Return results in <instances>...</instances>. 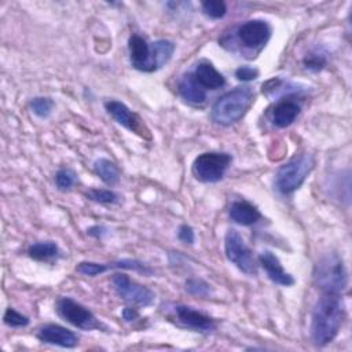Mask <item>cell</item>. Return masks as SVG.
Here are the masks:
<instances>
[{
    "mask_svg": "<svg viewBox=\"0 0 352 352\" xmlns=\"http://www.w3.org/2000/svg\"><path fill=\"white\" fill-rule=\"evenodd\" d=\"M345 309L340 294L322 293L311 316V340L316 346H324L338 334Z\"/></svg>",
    "mask_w": 352,
    "mask_h": 352,
    "instance_id": "6da1fadb",
    "label": "cell"
},
{
    "mask_svg": "<svg viewBox=\"0 0 352 352\" xmlns=\"http://www.w3.org/2000/svg\"><path fill=\"white\" fill-rule=\"evenodd\" d=\"M253 100L254 94L249 87H236L214 102L210 117L216 124L228 126L245 116Z\"/></svg>",
    "mask_w": 352,
    "mask_h": 352,
    "instance_id": "7a4b0ae2",
    "label": "cell"
},
{
    "mask_svg": "<svg viewBox=\"0 0 352 352\" xmlns=\"http://www.w3.org/2000/svg\"><path fill=\"white\" fill-rule=\"evenodd\" d=\"M314 280L322 293L340 294L348 285V272L342 258L337 253L324 254L315 264Z\"/></svg>",
    "mask_w": 352,
    "mask_h": 352,
    "instance_id": "3957f363",
    "label": "cell"
},
{
    "mask_svg": "<svg viewBox=\"0 0 352 352\" xmlns=\"http://www.w3.org/2000/svg\"><path fill=\"white\" fill-rule=\"evenodd\" d=\"M315 166V157L309 153H302L282 165L275 176V184L279 192L287 195L294 192L307 176L311 173V170Z\"/></svg>",
    "mask_w": 352,
    "mask_h": 352,
    "instance_id": "277c9868",
    "label": "cell"
},
{
    "mask_svg": "<svg viewBox=\"0 0 352 352\" xmlns=\"http://www.w3.org/2000/svg\"><path fill=\"white\" fill-rule=\"evenodd\" d=\"M231 162L232 157L227 153H202L194 160L191 170L197 180L202 183H216L223 179Z\"/></svg>",
    "mask_w": 352,
    "mask_h": 352,
    "instance_id": "5b68a950",
    "label": "cell"
},
{
    "mask_svg": "<svg viewBox=\"0 0 352 352\" xmlns=\"http://www.w3.org/2000/svg\"><path fill=\"white\" fill-rule=\"evenodd\" d=\"M56 312L63 320L81 330H106V326L87 307L70 297L58 298Z\"/></svg>",
    "mask_w": 352,
    "mask_h": 352,
    "instance_id": "8992f818",
    "label": "cell"
},
{
    "mask_svg": "<svg viewBox=\"0 0 352 352\" xmlns=\"http://www.w3.org/2000/svg\"><path fill=\"white\" fill-rule=\"evenodd\" d=\"M224 250L228 261L235 264L243 274L250 276L257 274V265L252 250L248 248L242 235L236 230L231 228L226 232Z\"/></svg>",
    "mask_w": 352,
    "mask_h": 352,
    "instance_id": "52a82bcc",
    "label": "cell"
},
{
    "mask_svg": "<svg viewBox=\"0 0 352 352\" xmlns=\"http://www.w3.org/2000/svg\"><path fill=\"white\" fill-rule=\"evenodd\" d=\"M116 293L129 304L138 307H148L154 302L155 294L148 287L132 280L125 274H114L111 278Z\"/></svg>",
    "mask_w": 352,
    "mask_h": 352,
    "instance_id": "ba28073f",
    "label": "cell"
},
{
    "mask_svg": "<svg viewBox=\"0 0 352 352\" xmlns=\"http://www.w3.org/2000/svg\"><path fill=\"white\" fill-rule=\"evenodd\" d=\"M104 107L107 113L124 128H126L131 132H135L140 136L148 138V129L144 126L142 120L136 113H133L128 106H125L122 102L118 100H107L104 103Z\"/></svg>",
    "mask_w": 352,
    "mask_h": 352,
    "instance_id": "9c48e42d",
    "label": "cell"
},
{
    "mask_svg": "<svg viewBox=\"0 0 352 352\" xmlns=\"http://www.w3.org/2000/svg\"><path fill=\"white\" fill-rule=\"evenodd\" d=\"M271 37V28L263 19H252L242 23L238 29L239 41L248 48L264 45Z\"/></svg>",
    "mask_w": 352,
    "mask_h": 352,
    "instance_id": "30bf717a",
    "label": "cell"
},
{
    "mask_svg": "<svg viewBox=\"0 0 352 352\" xmlns=\"http://www.w3.org/2000/svg\"><path fill=\"white\" fill-rule=\"evenodd\" d=\"M128 51L131 65L140 72H154V63L151 56V47L144 37L139 34H132L128 40Z\"/></svg>",
    "mask_w": 352,
    "mask_h": 352,
    "instance_id": "8fae6325",
    "label": "cell"
},
{
    "mask_svg": "<svg viewBox=\"0 0 352 352\" xmlns=\"http://www.w3.org/2000/svg\"><path fill=\"white\" fill-rule=\"evenodd\" d=\"M175 314L177 316V320L184 327L191 329L194 331L212 333L216 329V323L210 316L194 309L192 307L176 305L175 307Z\"/></svg>",
    "mask_w": 352,
    "mask_h": 352,
    "instance_id": "7c38bea8",
    "label": "cell"
},
{
    "mask_svg": "<svg viewBox=\"0 0 352 352\" xmlns=\"http://www.w3.org/2000/svg\"><path fill=\"white\" fill-rule=\"evenodd\" d=\"M37 338L41 342L58 345L62 348H74L78 344V337L69 329L59 324H44L37 331Z\"/></svg>",
    "mask_w": 352,
    "mask_h": 352,
    "instance_id": "4fadbf2b",
    "label": "cell"
},
{
    "mask_svg": "<svg viewBox=\"0 0 352 352\" xmlns=\"http://www.w3.org/2000/svg\"><path fill=\"white\" fill-rule=\"evenodd\" d=\"M258 263L265 271L267 276L276 285L280 286H292L294 285V278L286 272L279 261V258L270 250H264L258 256Z\"/></svg>",
    "mask_w": 352,
    "mask_h": 352,
    "instance_id": "5bb4252c",
    "label": "cell"
},
{
    "mask_svg": "<svg viewBox=\"0 0 352 352\" xmlns=\"http://www.w3.org/2000/svg\"><path fill=\"white\" fill-rule=\"evenodd\" d=\"M230 219L241 226H252L257 223L261 217L260 210L250 202L245 199L234 201L228 209Z\"/></svg>",
    "mask_w": 352,
    "mask_h": 352,
    "instance_id": "9a60e30c",
    "label": "cell"
},
{
    "mask_svg": "<svg viewBox=\"0 0 352 352\" xmlns=\"http://www.w3.org/2000/svg\"><path fill=\"white\" fill-rule=\"evenodd\" d=\"M204 89H217L226 84L223 74L209 62H199L192 73Z\"/></svg>",
    "mask_w": 352,
    "mask_h": 352,
    "instance_id": "2e32d148",
    "label": "cell"
},
{
    "mask_svg": "<svg viewBox=\"0 0 352 352\" xmlns=\"http://www.w3.org/2000/svg\"><path fill=\"white\" fill-rule=\"evenodd\" d=\"M301 111V106L292 99H283L276 103L272 111V122L278 128H286L296 121Z\"/></svg>",
    "mask_w": 352,
    "mask_h": 352,
    "instance_id": "e0dca14e",
    "label": "cell"
},
{
    "mask_svg": "<svg viewBox=\"0 0 352 352\" xmlns=\"http://www.w3.org/2000/svg\"><path fill=\"white\" fill-rule=\"evenodd\" d=\"M179 95L191 104H201L206 99V91L199 85L192 73H187L177 85Z\"/></svg>",
    "mask_w": 352,
    "mask_h": 352,
    "instance_id": "ac0fdd59",
    "label": "cell"
},
{
    "mask_svg": "<svg viewBox=\"0 0 352 352\" xmlns=\"http://www.w3.org/2000/svg\"><path fill=\"white\" fill-rule=\"evenodd\" d=\"M94 169L96 175L100 177L103 183L107 186H116L120 182V169L118 166L107 160V158H99L94 164Z\"/></svg>",
    "mask_w": 352,
    "mask_h": 352,
    "instance_id": "d6986e66",
    "label": "cell"
},
{
    "mask_svg": "<svg viewBox=\"0 0 352 352\" xmlns=\"http://www.w3.org/2000/svg\"><path fill=\"white\" fill-rule=\"evenodd\" d=\"M151 47V56L155 70L162 67L165 63H168L175 52V44L169 40H157L150 44Z\"/></svg>",
    "mask_w": 352,
    "mask_h": 352,
    "instance_id": "ffe728a7",
    "label": "cell"
},
{
    "mask_svg": "<svg viewBox=\"0 0 352 352\" xmlns=\"http://www.w3.org/2000/svg\"><path fill=\"white\" fill-rule=\"evenodd\" d=\"M28 254L36 261H50L59 254V248L52 241L36 242L28 248Z\"/></svg>",
    "mask_w": 352,
    "mask_h": 352,
    "instance_id": "44dd1931",
    "label": "cell"
},
{
    "mask_svg": "<svg viewBox=\"0 0 352 352\" xmlns=\"http://www.w3.org/2000/svg\"><path fill=\"white\" fill-rule=\"evenodd\" d=\"M109 270L110 268H122V270H129V271H136V272H140L143 275H153V268H150L147 264H144L143 261L140 260H136V258H122V260H118V261H113V263H109L107 264Z\"/></svg>",
    "mask_w": 352,
    "mask_h": 352,
    "instance_id": "7402d4cb",
    "label": "cell"
},
{
    "mask_svg": "<svg viewBox=\"0 0 352 352\" xmlns=\"http://www.w3.org/2000/svg\"><path fill=\"white\" fill-rule=\"evenodd\" d=\"M302 63H304L305 69H308L311 72H319L326 66L327 58H326V54L323 51L315 50V51H311L309 54H307L304 56Z\"/></svg>",
    "mask_w": 352,
    "mask_h": 352,
    "instance_id": "603a6c76",
    "label": "cell"
},
{
    "mask_svg": "<svg viewBox=\"0 0 352 352\" xmlns=\"http://www.w3.org/2000/svg\"><path fill=\"white\" fill-rule=\"evenodd\" d=\"M52 107H54V102L51 98H47V96H37V98H33L30 102L32 111L40 118H47L52 113Z\"/></svg>",
    "mask_w": 352,
    "mask_h": 352,
    "instance_id": "cb8c5ba5",
    "label": "cell"
},
{
    "mask_svg": "<svg viewBox=\"0 0 352 352\" xmlns=\"http://www.w3.org/2000/svg\"><path fill=\"white\" fill-rule=\"evenodd\" d=\"M184 287H186L187 293H190L192 296H198V297H208L212 293L210 285L199 278L187 279L184 283Z\"/></svg>",
    "mask_w": 352,
    "mask_h": 352,
    "instance_id": "d4e9b609",
    "label": "cell"
},
{
    "mask_svg": "<svg viewBox=\"0 0 352 352\" xmlns=\"http://www.w3.org/2000/svg\"><path fill=\"white\" fill-rule=\"evenodd\" d=\"M202 11L210 19H220L227 12V6L221 0H206L201 4Z\"/></svg>",
    "mask_w": 352,
    "mask_h": 352,
    "instance_id": "484cf974",
    "label": "cell"
},
{
    "mask_svg": "<svg viewBox=\"0 0 352 352\" xmlns=\"http://www.w3.org/2000/svg\"><path fill=\"white\" fill-rule=\"evenodd\" d=\"M85 197L98 204H116L118 201V195L106 188H91L85 192Z\"/></svg>",
    "mask_w": 352,
    "mask_h": 352,
    "instance_id": "4316f807",
    "label": "cell"
},
{
    "mask_svg": "<svg viewBox=\"0 0 352 352\" xmlns=\"http://www.w3.org/2000/svg\"><path fill=\"white\" fill-rule=\"evenodd\" d=\"M77 176L76 173L69 168H62L55 175V184L59 190H70L72 186L76 183Z\"/></svg>",
    "mask_w": 352,
    "mask_h": 352,
    "instance_id": "83f0119b",
    "label": "cell"
},
{
    "mask_svg": "<svg viewBox=\"0 0 352 352\" xmlns=\"http://www.w3.org/2000/svg\"><path fill=\"white\" fill-rule=\"evenodd\" d=\"M107 270H109L107 264L94 263V261H81L76 267V271L85 275V276H96V275L103 274Z\"/></svg>",
    "mask_w": 352,
    "mask_h": 352,
    "instance_id": "f1b7e54d",
    "label": "cell"
},
{
    "mask_svg": "<svg viewBox=\"0 0 352 352\" xmlns=\"http://www.w3.org/2000/svg\"><path fill=\"white\" fill-rule=\"evenodd\" d=\"M3 320L10 327H25L29 324V318L14 308H7L3 316Z\"/></svg>",
    "mask_w": 352,
    "mask_h": 352,
    "instance_id": "f546056e",
    "label": "cell"
},
{
    "mask_svg": "<svg viewBox=\"0 0 352 352\" xmlns=\"http://www.w3.org/2000/svg\"><path fill=\"white\" fill-rule=\"evenodd\" d=\"M235 77L239 80V81H253L258 77V70L256 67H252V66H241L235 70Z\"/></svg>",
    "mask_w": 352,
    "mask_h": 352,
    "instance_id": "4dcf8cb0",
    "label": "cell"
},
{
    "mask_svg": "<svg viewBox=\"0 0 352 352\" xmlns=\"http://www.w3.org/2000/svg\"><path fill=\"white\" fill-rule=\"evenodd\" d=\"M177 238L183 242V243H188V245H192L194 243V230L188 226V224H182L179 227V231H177Z\"/></svg>",
    "mask_w": 352,
    "mask_h": 352,
    "instance_id": "1f68e13d",
    "label": "cell"
},
{
    "mask_svg": "<svg viewBox=\"0 0 352 352\" xmlns=\"http://www.w3.org/2000/svg\"><path fill=\"white\" fill-rule=\"evenodd\" d=\"M87 234H88L89 236H94V238H96V239H100V238H103V236L107 234V228H104L103 226H92V227H89V228L87 230Z\"/></svg>",
    "mask_w": 352,
    "mask_h": 352,
    "instance_id": "d6a6232c",
    "label": "cell"
},
{
    "mask_svg": "<svg viewBox=\"0 0 352 352\" xmlns=\"http://www.w3.org/2000/svg\"><path fill=\"white\" fill-rule=\"evenodd\" d=\"M121 315H122V319L125 322H133L139 316V314H138V311L135 308H124Z\"/></svg>",
    "mask_w": 352,
    "mask_h": 352,
    "instance_id": "836d02e7",
    "label": "cell"
}]
</instances>
